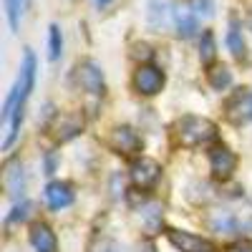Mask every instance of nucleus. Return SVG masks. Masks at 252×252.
Returning <instances> with one entry per match:
<instances>
[{
    "mask_svg": "<svg viewBox=\"0 0 252 252\" xmlns=\"http://www.w3.org/2000/svg\"><path fill=\"white\" fill-rule=\"evenodd\" d=\"M111 149L121 157H134L141 152V136L131 129V126H116L109 136Z\"/></svg>",
    "mask_w": 252,
    "mask_h": 252,
    "instance_id": "nucleus-6",
    "label": "nucleus"
},
{
    "mask_svg": "<svg viewBox=\"0 0 252 252\" xmlns=\"http://www.w3.org/2000/svg\"><path fill=\"white\" fill-rule=\"evenodd\" d=\"M83 131V116L78 114H63L56 119V139L58 141H71Z\"/></svg>",
    "mask_w": 252,
    "mask_h": 252,
    "instance_id": "nucleus-14",
    "label": "nucleus"
},
{
    "mask_svg": "<svg viewBox=\"0 0 252 252\" xmlns=\"http://www.w3.org/2000/svg\"><path fill=\"white\" fill-rule=\"evenodd\" d=\"M209 166H212V174L215 179H229L235 174V166H237V157L227 149V146H217V149L209 152Z\"/></svg>",
    "mask_w": 252,
    "mask_h": 252,
    "instance_id": "nucleus-8",
    "label": "nucleus"
},
{
    "mask_svg": "<svg viewBox=\"0 0 252 252\" xmlns=\"http://www.w3.org/2000/svg\"><path fill=\"white\" fill-rule=\"evenodd\" d=\"M91 3H94V8H98V10H101V8H106V5H111L114 0H91Z\"/></svg>",
    "mask_w": 252,
    "mask_h": 252,
    "instance_id": "nucleus-27",
    "label": "nucleus"
},
{
    "mask_svg": "<svg viewBox=\"0 0 252 252\" xmlns=\"http://www.w3.org/2000/svg\"><path fill=\"white\" fill-rule=\"evenodd\" d=\"M134 89L141 96H157L164 89V73L157 66H149V63H141L134 73Z\"/></svg>",
    "mask_w": 252,
    "mask_h": 252,
    "instance_id": "nucleus-3",
    "label": "nucleus"
},
{
    "mask_svg": "<svg viewBox=\"0 0 252 252\" xmlns=\"http://www.w3.org/2000/svg\"><path fill=\"white\" fill-rule=\"evenodd\" d=\"M76 78H78V83L83 86V91H86V94H91V96H103L106 83H103V71H101L98 63H94V61L78 63Z\"/></svg>",
    "mask_w": 252,
    "mask_h": 252,
    "instance_id": "nucleus-5",
    "label": "nucleus"
},
{
    "mask_svg": "<svg viewBox=\"0 0 252 252\" xmlns=\"http://www.w3.org/2000/svg\"><path fill=\"white\" fill-rule=\"evenodd\" d=\"M33 83H35V56L33 51H26L23 56V66H20L18 81L10 91V96L5 98V106H3V121H10L15 109H26V101L33 91Z\"/></svg>",
    "mask_w": 252,
    "mask_h": 252,
    "instance_id": "nucleus-1",
    "label": "nucleus"
},
{
    "mask_svg": "<svg viewBox=\"0 0 252 252\" xmlns=\"http://www.w3.org/2000/svg\"><path fill=\"white\" fill-rule=\"evenodd\" d=\"M242 235L252 240V217H247V220L242 222Z\"/></svg>",
    "mask_w": 252,
    "mask_h": 252,
    "instance_id": "nucleus-26",
    "label": "nucleus"
},
{
    "mask_svg": "<svg viewBox=\"0 0 252 252\" xmlns=\"http://www.w3.org/2000/svg\"><path fill=\"white\" fill-rule=\"evenodd\" d=\"M56 172V154L51 152L48 157H46V174H53Z\"/></svg>",
    "mask_w": 252,
    "mask_h": 252,
    "instance_id": "nucleus-25",
    "label": "nucleus"
},
{
    "mask_svg": "<svg viewBox=\"0 0 252 252\" xmlns=\"http://www.w3.org/2000/svg\"><path fill=\"white\" fill-rule=\"evenodd\" d=\"M31 245L35 252H58V240L53 235V229L43 222H35L31 227Z\"/></svg>",
    "mask_w": 252,
    "mask_h": 252,
    "instance_id": "nucleus-11",
    "label": "nucleus"
},
{
    "mask_svg": "<svg viewBox=\"0 0 252 252\" xmlns=\"http://www.w3.org/2000/svg\"><path fill=\"white\" fill-rule=\"evenodd\" d=\"M227 46H229V51H232L235 58H245V38H242V31L235 23L227 31Z\"/></svg>",
    "mask_w": 252,
    "mask_h": 252,
    "instance_id": "nucleus-21",
    "label": "nucleus"
},
{
    "mask_svg": "<svg viewBox=\"0 0 252 252\" xmlns=\"http://www.w3.org/2000/svg\"><path fill=\"white\" fill-rule=\"evenodd\" d=\"M46 204L51 209H63V207L73 204V189H71V184H66V182H51L46 187Z\"/></svg>",
    "mask_w": 252,
    "mask_h": 252,
    "instance_id": "nucleus-13",
    "label": "nucleus"
},
{
    "mask_svg": "<svg viewBox=\"0 0 252 252\" xmlns=\"http://www.w3.org/2000/svg\"><path fill=\"white\" fill-rule=\"evenodd\" d=\"M215 56H217V51H215V35H212V31H204L202 40H199V58H202L204 66H212Z\"/></svg>",
    "mask_w": 252,
    "mask_h": 252,
    "instance_id": "nucleus-20",
    "label": "nucleus"
},
{
    "mask_svg": "<svg viewBox=\"0 0 252 252\" xmlns=\"http://www.w3.org/2000/svg\"><path fill=\"white\" fill-rule=\"evenodd\" d=\"M174 10L169 0H149V10H146V20L154 31H161L169 20H174Z\"/></svg>",
    "mask_w": 252,
    "mask_h": 252,
    "instance_id": "nucleus-12",
    "label": "nucleus"
},
{
    "mask_svg": "<svg viewBox=\"0 0 252 252\" xmlns=\"http://www.w3.org/2000/svg\"><path fill=\"white\" fill-rule=\"evenodd\" d=\"M159 177H161V166L154 159H149V157L134 159V164H131V182H134L136 189H152L159 182Z\"/></svg>",
    "mask_w": 252,
    "mask_h": 252,
    "instance_id": "nucleus-4",
    "label": "nucleus"
},
{
    "mask_svg": "<svg viewBox=\"0 0 252 252\" xmlns=\"http://www.w3.org/2000/svg\"><path fill=\"white\" fill-rule=\"evenodd\" d=\"M3 184L8 189L10 199L20 202L26 194V174H23V164H20L18 159H10L5 164V172H3Z\"/></svg>",
    "mask_w": 252,
    "mask_h": 252,
    "instance_id": "nucleus-9",
    "label": "nucleus"
},
{
    "mask_svg": "<svg viewBox=\"0 0 252 252\" xmlns=\"http://www.w3.org/2000/svg\"><path fill=\"white\" fill-rule=\"evenodd\" d=\"M63 53V35H61V28L53 23L48 28V58L51 61H58Z\"/></svg>",
    "mask_w": 252,
    "mask_h": 252,
    "instance_id": "nucleus-22",
    "label": "nucleus"
},
{
    "mask_svg": "<svg viewBox=\"0 0 252 252\" xmlns=\"http://www.w3.org/2000/svg\"><path fill=\"white\" fill-rule=\"evenodd\" d=\"M169 242L179 250V252H215V245L199 237V235H192V232H179V229H169L166 232Z\"/></svg>",
    "mask_w": 252,
    "mask_h": 252,
    "instance_id": "nucleus-7",
    "label": "nucleus"
},
{
    "mask_svg": "<svg viewBox=\"0 0 252 252\" xmlns=\"http://www.w3.org/2000/svg\"><path fill=\"white\" fill-rule=\"evenodd\" d=\"M174 28L179 38H192L199 28H197V15L192 13V8H177L174 10Z\"/></svg>",
    "mask_w": 252,
    "mask_h": 252,
    "instance_id": "nucleus-15",
    "label": "nucleus"
},
{
    "mask_svg": "<svg viewBox=\"0 0 252 252\" xmlns=\"http://www.w3.org/2000/svg\"><path fill=\"white\" fill-rule=\"evenodd\" d=\"M101 252H119V247H116V245H109L106 250H101Z\"/></svg>",
    "mask_w": 252,
    "mask_h": 252,
    "instance_id": "nucleus-29",
    "label": "nucleus"
},
{
    "mask_svg": "<svg viewBox=\"0 0 252 252\" xmlns=\"http://www.w3.org/2000/svg\"><path fill=\"white\" fill-rule=\"evenodd\" d=\"M227 252H252V247H247V245H237V247H229Z\"/></svg>",
    "mask_w": 252,
    "mask_h": 252,
    "instance_id": "nucleus-28",
    "label": "nucleus"
},
{
    "mask_svg": "<svg viewBox=\"0 0 252 252\" xmlns=\"http://www.w3.org/2000/svg\"><path fill=\"white\" fill-rule=\"evenodd\" d=\"M28 209H31V204H28V202H23V204H18V207L13 209V212L8 215V220H5V222H8V224H13V222H18V220L23 222V220L28 217Z\"/></svg>",
    "mask_w": 252,
    "mask_h": 252,
    "instance_id": "nucleus-23",
    "label": "nucleus"
},
{
    "mask_svg": "<svg viewBox=\"0 0 252 252\" xmlns=\"http://www.w3.org/2000/svg\"><path fill=\"white\" fill-rule=\"evenodd\" d=\"M207 78H209V86L215 91H224L229 83H232V73L227 71V66H215L207 71Z\"/></svg>",
    "mask_w": 252,
    "mask_h": 252,
    "instance_id": "nucleus-19",
    "label": "nucleus"
},
{
    "mask_svg": "<svg viewBox=\"0 0 252 252\" xmlns=\"http://www.w3.org/2000/svg\"><path fill=\"white\" fill-rule=\"evenodd\" d=\"M209 227L220 235H235L237 232V220L229 212H217L212 220H209Z\"/></svg>",
    "mask_w": 252,
    "mask_h": 252,
    "instance_id": "nucleus-17",
    "label": "nucleus"
},
{
    "mask_svg": "<svg viewBox=\"0 0 252 252\" xmlns=\"http://www.w3.org/2000/svg\"><path fill=\"white\" fill-rule=\"evenodd\" d=\"M5 3V13H8V23H10V31H18L20 28V18H23L26 8H28V0H3Z\"/></svg>",
    "mask_w": 252,
    "mask_h": 252,
    "instance_id": "nucleus-18",
    "label": "nucleus"
},
{
    "mask_svg": "<svg viewBox=\"0 0 252 252\" xmlns=\"http://www.w3.org/2000/svg\"><path fill=\"white\" fill-rule=\"evenodd\" d=\"M177 136L184 146H202L217 139V126L202 116H184L177 121Z\"/></svg>",
    "mask_w": 252,
    "mask_h": 252,
    "instance_id": "nucleus-2",
    "label": "nucleus"
},
{
    "mask_svg": "<svg viewBox=\"0 0 252 252\" xmlns=\"http://www.w3.org/2000/svg\"><path fill=\"white\" fill-rule=\"evenodd\" d=\"M139 212H141V222H144V227L149 229V235H154L157 229L161 227V220H164V209H161V204H159V202H149V204H144Z\"/></svg>",
    "mask_w": 252,
    "mask_h": 252,
    "instance_id": "nucleus-16",
    "label": "nucleus"
},
{
    "mask_svg": "<svg viewBox=\"0 0 252 252\" xmlns=\"http://www.w3.org/2000/svg\"><path fill=\"white\" fill-rule=\"evenodd\" d=\"M192 10L194 13H204V15H212L215 13V0H192Z\"/></svg>",
    "mask_w": 252,
    "mask_h": 252,
    "instance_id": "nucleus-24",
    "label": "nucleus"
},
{
    "mask_svg": "<svg viewBox=\"0 0 252 252\" xmlns=\"http://www.w3.org/2000/svg\"><path fill=\"white\" fill-rule=\"evenodd\" d=\"M227 119L235 124H250L252 121V91H237L227 101Z\"/></svg>",
    "mask_w": 252,
    "mask_h": 252,
    "instance_id": "nucleus-10",
    "label": "nucleus"
}]
</instances>
